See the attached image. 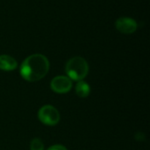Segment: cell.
Masks as SVG:
<instances>
[{
	"label": "cell",
	"mask_w": 150,
	"mask_h": 150,
	"mask_svg": "<svg viewBox=\"0 0 150 150\" xmlns=\"http://www.w3.org/2000/svg\"><path fill=\"white\" fill-rule=\"evenodd\" d=\"M47 150H68L64 146L62 145H54L52 147H50Z\"/></svg>",
	"instance_id": "9"
},
{
	"label": "cell",
	"mask_w": 150,
	"mask_h": 150,
	"mask_svg": "<svg viewBox=\"0 0 150 150\" xmlns=\"http://www.w3.org/2000/svg\"><path fill=\"white\" fill-rule=\"evenodd\" d=\"M31 150H44V144L39 138H34L30 144Z\"/></svg>",
	"instance_id": "8"
},
{
	"label": "cell",
	"mask_w": 150,
	"mask_h": 150,
	"mask_svg": "<svg viewBox=\"0 0 150 150\" xmlns=\"http://www.w3.org/2000/svg\"><path fill=\"white\" fill-rule=\"evenodd\" d=\"M50 87L52 91L56 93L63 94L69 92L72 88V80L68 76H55L50 83Z\"/></svg>",
	"instance_id": "4"
},
{
	"label": "cell",
	"mask_w": 150,
	"mask_h": 150,
	"mask_svg": "<svg viewBox=\"0 0 150 150\" xmlns=\"http://www.w3.org/2000/svg\"><path fill=\"white\" fill-rule=\"evenodd\" d=\"M115 25L118 31L125 34H130V33H134L138 26L134 19L131 18H127V17L120 18L116 21Z\"/></svg>",
	"instance_id": "5"
},
{
	"label": "cell",
	"mask_w": 150,
	"mask_h": 150,
	"mask_svg": "<svg viewBox=\"0 0 150 150\" xmlns=\"http://www.w3.org/2000/svg\"><path fill=\"white\" fill-rule=\"evenodd\" d=\"M49 62L46 56L35 54L28 56L20 67V75L27 82H37L48 72Z\"/></svg>",
	"instance_id": "1"
},
{
	"label": "cell",
	"mask_w": 150,
	"mask_h": 150,
	"mask_svg": "<svg viewBox=\"0 0 150 150\" xmlns=\"http://www.w3.org/2000/svg\"><path fill=\"white\" fill-rule=\"evenodd\" d=\"M38 118L41 123L47 126H54L60 121V113L53 105H44L38 112Z\"/></svg>",
	"instance_id": "3"
},
{
	"label": "cell",
	"mask_w": 150,
	"mask_h": 150,
	"mask_svg": "<svg viewBox=\"0 0 150 150\" xmlns=\"http://www.w3.org/2000/svg\"><path fill=\"white\" fill-rule=\"evenodd\" d=\"M91 88L90 85L84 81H78L76 86V93L80 98H86L90 95Z\"/></svg>",
	"instance_id": "7"
},
{
	"label": "cell",
	"mask_w": 150,
	"mask_h": 150,
	"mask_svg": "<svg viewBox=\"0 0 150 150\" xmlns=\"http://www.w3.org/2000/svg\"><path fill=\"white\" fill-rule=\"evenodd\" d=\"M18 66L17 61L7 54L0 55V69L4 71H11L14 70Z\"/></svg>",
	"instance_id": "6"
},
{
	"label": "cell",
	"mask_w": 150,
	"mask_h": 150,
	"mask_svg": "<svg viewBox=\"0 0 150 150\" xmlns=\"http://www.w3.org/2000/svg\"><path fill=\"white\" fill-rule=\"evenodd\" d=\"M65 70L71 80L82 81L88 75L89 65L83 57L76 56L68 61Z\"/></svg>",
	"instance_id": "2"
}]
</instances>
